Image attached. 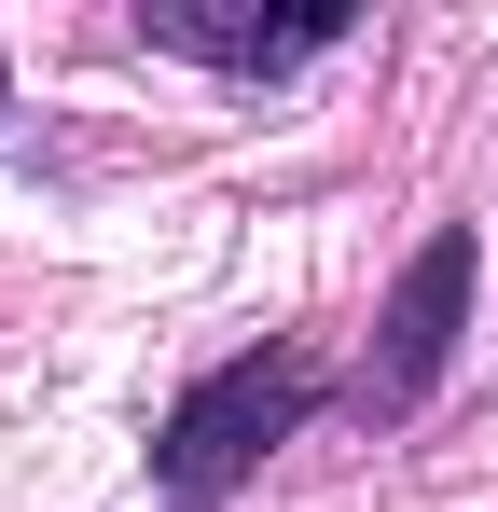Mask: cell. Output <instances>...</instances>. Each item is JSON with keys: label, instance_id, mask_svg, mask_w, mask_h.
Masks as SVG:
<instances>
[{"label": "cell", "instance_id": "1", "mask_svg": "<svg viewBox=\"0 0 498 512\" xmlns=\"http://www.w3.org/2000/svg\"><path fill=\"white\" fill-rule=\"evenodd\" d=\"M305 402H319V374H305V360H263V346H249V360H222V374H194V388H180V416L153 429L166 499L208 512L249 457H263V443H291V429H305Z\"/></svg>", "mask_w": 498, "mask_h": 512}, {"label": "cell", "instance_id": "2", "mask_svg": "<svg viewBox=\"0 0 498 512\" xmlns=\"http://www.w3.org/2000/svg\"><path fill=\"white\" fill-rule=\"evenodd\" d=\"M457 305H471V236H429L402 263V291H388V360H374V402L388 416L429 402V374L457 360Z\"/></svg>", "mask_w": 498, "mask_h": 512}, {"label": "cell", "instance_id": "3", "mask_svg": "<svg viewBox=\"0 0 498 512\" xmlns=\"http://www.w3.org/2000/svg\"><path fill=\"white\" fill-rule=\"evenodd\" d=\"M153 56H194V70H236V84H277L346 42V14H139Z\"/></svg>", "mask_w": 498, "mask_h": 512}]
</instances>
